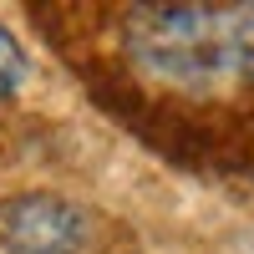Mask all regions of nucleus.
<instances>
[{"label":"nucleus","mask_w":254,"mask_h":254,"mask_svg":"<svg viewBox=\"0 0 254 254\" xmlns=\"http://www.w3.org/2000/svg\"><path fill=\"white\" fill-rule=\"evenodd\" d=\"M26 81H31V51H26V41L0 20V102H10Z\"/></svg>","instance_id":"nucleus-3"},{"label":"nucleus","mask_w":254,"mask_h":254,"mask_svg":"<svg viewBox=\"0 0 254 254\" xmlns=\"http://www.w3.org/2000/svg\"><path fill=\"white\" fill-rule=\"evenodd\" d=\"M97 219L51 188L0 198V254H92Z\"/></svg>","instance_id":"nucleus-2"},{"label":"nucleus","mask_w":254,"mask_h":254,"mask_svg":"<svg viewBox=\"0 0 254 254\" xmlns=\"http://www.w3.org/2000/svg\"><path fill=\"white\" fill-rule=\"evenodd\" d=\"M122 51L158 92L244 97L254 92V5H132Z\"/></svg>","instance_id":"nucleus-1"}]
</instances>
